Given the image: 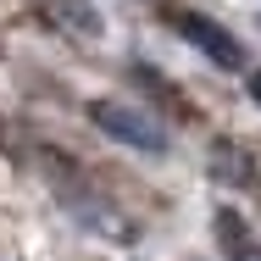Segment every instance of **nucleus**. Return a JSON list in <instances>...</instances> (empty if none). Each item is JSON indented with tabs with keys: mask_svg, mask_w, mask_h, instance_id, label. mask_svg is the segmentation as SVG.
<instances>
[{
	"mask_svg": "<svg viewBox=\"0 0 261 261\" xmlns=\"http://www.w3.org/2000/svg\"><path fill=\"white\" fill-rule=\"evenodd\" d=\"M211 178H228V184H250V172H245V156H239L233 145H217V150H211Z\"/></svg>",
	"mask_w": 261,
	"mask_h": 261,
	"instance_id": "5",
	"label": "nucleus"
},
{
	"mask_svg": "<svg viewBox=\"0 0 261 261\" xmlns=\"http://www.w3.org/2000/svg\"><path fill=\"white\" fill-rule=\"evenodd\" d=\"M217 233L228 239V250H233V261H261V245H250V239H245V228H239V222H233L228 211L217 217Z\"/></svg>",
	"mask_w": 261,
	"mask_h": 261,
	"instance_id": "6",
	"label": "nucleus"
},
{
	"mask_svg": "<svg viewBox=\"0 0 261 261\" xmlns=\"http://www.w3.org/2000/svg\"><path fill=\"white\" fill-rule=\"evenodd\" d=\"M67 206H72V217H78V222L100 228L106 239H134V222H128V217H111V206H100V200H84V195H67Z\"/></svg>",
	"mask_w": 261,
	"mask_h": 261,
	"instance_id": "4",
	"label": "nucleus"
},
{
	"mask_svg": "<svg viewBox=\"0 0 261 261\" xmlns=\"http://www.w3.org/2000/svg\"><path fill=\"white\" fill-rule=\"evenodd\" d=\"M89 117H95L100 134H111V139L128 145V150H145V156H161V150H167L161 122H150L145 111H134L128 100H89Z\"/></svg>",
	"mask_w": 261,
	"mask_h": 261,
	"instance_id": "1",
	"label": "nucleus"
},
{
	"mask_svg": "<svg viewBox=\"0 0 261 261\" xmlns=\"http://www.w3.org/2000/svg\"><path fill=\"white\" fill-rule=\"evenodd\" d=\"M161 17H167V22H172V28H178V34H184V39H189L200 56H211L217 67H245L239 39H233L222 22H211V17H200V11H189V6H167Z\"/></svg>",
	"mask_w": 261,
	"mask_h": 261,
	"instance_id": "2",
	"label": "nucleus"
},
{
	"mask_svg": "<svg viewBox=\"0 0 261 261\" xmlns=\"http://www.w3.org/2000/svg\"><path fill=\"white\" fill-rule=\"evenodd\" d=\"M39 11H45V22H56V28L72 34V39H95V34H100V11H95L89 0H45Z\"/></svg>",
	"mask_w": 261,
	"mask_h": 261,
	"instance_id": "3",
	"label": "nucleus"
},
{
	"mask_svg": "<svg viewBox=\"0 0 261 261\" xmlns=\"http://www.w3.org/2000/svg\"><path fill=\"white\" fill-rule=\"evenodd\" d=\"M245 89H250V100L261 106V72H250V78H245Z\"/></svg>",
	"mask_w": 261,
	"mask_h": 261,
	"instance_id": "7",
	"label": "nucleus"
}]
</instances>
